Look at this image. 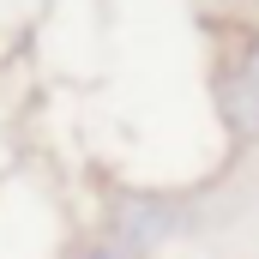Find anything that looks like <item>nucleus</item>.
Returning <instances> with one entry per match:
<instances>
[{
    "mask_svg": "<svg viewBox=\"0 0 259 259\" xmlns=\"http://www.w3.org/2000/svg\"><path fill=\"white\" fill-rule=\"evenodd\" d=\"M78 259H133L127 247H115V241H97V247H84Z\"/></svg>",
    "mask_w": 259,
    "mask_h": 259,
    "instance_id": "2",
    "label": "nucleus"
},
{
    "mask_svg": "<svg viewBox=\"0 0 259 259\" xmlns=\"http://www.w3.org/2000/svg\"><path fill=\"white\" fill-rule=\"evenodd\" d=\"M217 103H223V127L235 133V139H259V49L247 61L223 66Z\"/></svg>",
    "mask_w": 259,
    "mask_h": 259,
    "instance_id": "1",
    "label": "nucleus"
}]
</instances>
